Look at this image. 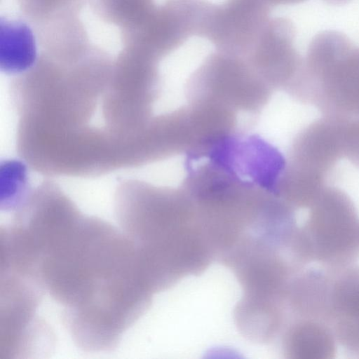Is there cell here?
I'll return each instance as SVG.
<instances>
[{"instance_id":"6da1fadb","label":"cell","mask_w":359,"mask_h":359,"mask_svg":"<svg viewBox=\"0 0 359 359\" xmlns=\"http://www.w3.org/2000/svg\"><path fill=\"white\" fill-rule=\"evenodd\" d=\"M133 245L120 229L79 208L48 225L32 247L34 277L61 309L76 343L102 339L130 323L146 290Z\"/></svg>"},{"instance_id":"7a4b0ae2","label":"cell","mask_w":359,"mask_h":359,"mask_svg":"<svg viewBox=\"0 0 359 359\" xmlns=\"http://www.w3.org/2000/svg\"><path fill=\"white\" fill-rule=\"evenodd\" d=\"M113 62L99 52L74 57L42 55L11 86L18 115L17 149L47 176L95 177L105 170L109 147L101 103Z\"/></svg>"},{"instance_id":"3957f363","label":"cell","mask_w":359,"mask_h":359,"mask_svg":"<svg viewBox=\"0 0 359 359\" xmlns=\"http://www.w3.org/2000/svg\"><path fill=\"white\" fill-rule=\"evenodd\" d=\"M114 215L154 293L199 273L213 259L195 207L181 187L123 180L115 191Z\"/></svg>"},{"instance_id":"277c9868","label":"cell","mask_w":359,"mask_h":359,"mask_svg":"<svg viewBox=\"0 0 359 359\" xmlns=\"http://www.w3.org/2000/svg\"><path fill=\"white\" fill-rule=\"evenodd\" d=\"M309 209L293 238L296 260L303 266L318 262L330 271L353 264L359 255V219L352 200L327 186Z\"/></svg>"},{"instance_id":"5b68a950","label":"cell","mask_w":359,"mask_h":359,"mask_svg":"<svg viewBox=\"0 0 359 359\" xmlns=\"http://www.w3.org/2000/svg\"><path fill=\"white\" fill-rule=\"evenodd\" d=\"M186 88L189 102H209L248 113L259 111L273 92L244 57L218 50L193 72Z\"/></svg>"},{"instance_id":"8992f818","label":"cell","mask_w":359,"mask_h":359,"mask_svg":"<svg viewBox=\"0 0 359 359\" xmlns=\"http://www.w3.org/2000/svg\"><path fill=\"white\" fill-rule=\"evenodd\" d=\"M212 6L206 0H166L140 26L123 31L126 48L158 62L190 37H202Z\"/></svg>"},{"instance_id":"52a82bcc","label":"cell","mask_w":359,"mask_h":359,"mask_svg":"<svg viewBox=\"0 0 359 359\" xmlns=\"http://www.w3.org/2000/svg\"><path fill=\"white\" fill-rule=\"evenodd\" d=\"M264 0H225L212 5L202 37L218 51L244 57L270 20Z\"/></svg>"},{"instance_id":"ba28073f","label":"cell","mask_w":359,"mask_h":359,"mask_svg":"<svg viewBox=\"0 0 359 359\" xmlns=\"http://www.w3.org/2000/svg\"><path fill=\"white\" fill-rule=\"evenodd\" d=\"M295 29L285 18L270 19L244 57L273 90L287 91L297 77L303 58L294 46Z\"/></svg>"},{"instance_id":"9c48e42d","label":"cell","mask_w":359,"mask_h":359,"mask_svg":"<svg viewBox=\"0 0 359 359\" xmlns=\"http://www.w3.org/2000/svg\"><path fill=\"white\" fill-rule=\"evenodd\" d=\"M344 120L324 116L300 131L291 144L287 167L326 181L329 172L344 158Z\"/></svg>"},{"instance_id":"30bf717a","label":"cell","mask_w":359,"mask_h":359,"mask_svg":"<svg viewBox=\"0 0 359 359\" xmlns=\"http://www.w3.org/2000/svg\"><path fill=\"white\" fill-rule=\"evenodd\" d=\"M330 271L327 323L337 343L359 358V265Z\"/></svg>"},{"instance_id":"8fae6325","label":"cell","mask_w":359,"mask_h":359,"mask_svg":"<svg viewBox=\"0 0 359 359\" xmlns=\"http://www.w3.org/2000/svg\"><path fill=\"white\" fill-rule=\"evenodd\" d=\"M282 346L290 359H333L337 341L327 323L313 318L290 319L282 332Z\"/></svg>"},{"instance_id":"7c38bea8","label":"cell","mask_w":359,"mask_h":359,"mask_svg":"<svg viewBox=\"0 0 359 359\" xmlns=\"http://www.w3.org/2000/svg\"><path fill=\"white\" fill-rule=\"evenodd\" d=\"M331 273L329 270L300 271L292 279L287 292L288 320L306 318L327 323Z\"/></svg>"},{"instance_id":"4fadbf2b","label":"cell","mask_w":359,"mask_h":359,"mask_svg":"<svg viewBox=\"0 0 359 359\" xmlns=\"http://www.w3.org/2000/svg\"><path fill=\"white\" fill-rule=\"evenodd\" d=\"M39 57L32 27L20 18H0V68L18 76L31 69Z\"/></svg>"},{"instance_id":"5bb4252c","label":"cell","mask_w":359,"mask_h":359,"mask_svg":"<svg viewBox=\"0 0 359 359\" xmlns=\"http://www.w3.org/2000/svg\"><path fill=\"white\" fill-rule=\"evenodd\" d=\"M95 6L106 20L123 31L140 26L156 8L154 0H95Z\"/></svg>"},{"instance_id":"9a60e30c","label":"cell","mask_w":359,"mask_h":359,"mask_svg":"<svg viewBox=\"0 0 359 359\" xmlns=\"http://www.w3.org/2000/svg\"><path fill=\"white\" fill-rule=\"evenodd\" d=\"M26 165L9 159L1 165V209L14 211L27 198L29 189Z\"/></svg>"},{"instance_id":"2e32d148","label":"cell","mask_w":359,"mask_h":359,"mask_svg":"<svg viewBox=\"0 0 359 359\" xmlns=\"http://www.w3.org/2000/svg\"><path fill=\"white\" fill-rule=\"evenodd\" d=\"M344 158L359 168V119L346 118L343 128Z\"/></svg>"},{"instance_id":"e0dca14e","label":"cell","mask_w":359,"mask_h":359,"mask_svg":"<svg viewBox=\"0 0 359 359\" xmlns=\"http://www.w3.org/2000/svg\"><path fill=\"white\" fill-rule=\"evenodd\" d=\"M25 12L36 19L53 17L55 12H60L66 6V0H20ZM69 1V0H67ZM69 2V1H68Z\"/></svg>"},{"instance_id":"ac0fdd59","label":"cell","mask_w":359,"mask_h":359,"mask_svg":"<svg viewBox=\"0 0 359 359\" xmlns=\"http://www.w3.org/2000/svg\"><path fill=\"white\" fill-rule=\"evenodd\" d=\"M271 7L278 5H290L304 2L307 0H264Z\"/></svg>"},{"instance_id":"d6986e66","label":"cell","mask_w":359,"mask_h":359,"mask_svg":"<svg viewBox=\"0 0 359 359\" xmlns=\"http://www.w3.org/2000/svg\"><path fill=\"white\" fill-rule=\"evenodd\" d=\"M327 3L333 5H341L348 2L349 0H325Z\"/></svg>"}]
</instances>
